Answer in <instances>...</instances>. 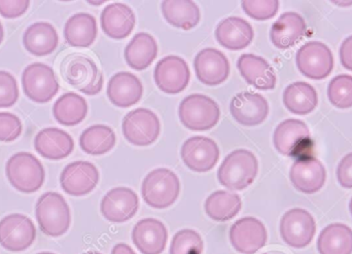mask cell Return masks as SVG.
<instances>
[{"label": "cell", "instance_id": "6da1fadb", "mask_svg": "<svg viewBox=\"0 0 352 254\" xmlns=\"http://www.w3.org/2000/svg\"><path fill=\"white\" fill-rule=\"evenodd\" d=\"M60 73L64 82L88 96H94L102 90V72L90 56L69 54L60 64Z\"/></svg>", "mask_w": 352, "mask_h": 254}, {"label": "cell", "instance_id": "7a4b0ae2", "mask_svg": "<svg viewBox=\"0 0 352 254\" xmlns=\"http://www.w3.org/2000/svg\"><path fill=\"white\" fill-rule=\"evenodd\" d=\"M258 172V162L250 150H237L226 157L217 172L219 183L231 191L250 187Z\"/></svg>", "mask_w": 352, "mask_h": 254}, {"label": "cell", "instance_id": "3957f363", "mask_svg": "<svg viewBox=\"0 0 352 254\" xmlns=\"http://www.w3.org/2000/svg\"><path fill=\"white\" fill-rule=\"evenodd\" d=\"M39 229L49 237H61L69 230L72 213L63 196L47 192L41 196L35 207Z\"/></svg>", "mask_w": 352, "mask_h": 254}, {"label": "cell", "instance_id": "277c9868", "mask_svg": "<svg viewBox=\"0 0 352 254\" xmlns=\"http://www.w3.org/2000/svg\"><path fill=\"white\" fill-rule=\"evenodd\" d=\"M6 173L10 185L21 193H35L45 183L43 164L30 152H21L10 157L6 163Z\"/></svg>", "mask_w": 352, "mask_h": 254}, {"label": "cell", "instance_id": "5b68a950", "mask_svg": "<svg viewBox=\"0 0 352 254\" xmlns=\"http://www.w3.org/2000/svg\"><path fill=\"white\" fill-rule=\"evenodd\" d=\"M179 192L180 183L177 175L166 168L152 171L142 183V195L144 202L156 209H165L173 205Z\"/></svg>", "mask_w": 352, "mask_h": 254}, {"label": "cell", "instance_id": "8992f818", "mask_svg": "<svg viewBox=\"0 0 352 254\" xmlns=\"http://www.w3.org/2000/svg\"><path fill=\"white\" fill-rule=\"evenodd\" d=\"M180 122L192 131H207L219 121L221 109L213 99L201 94L184 98L178 109Z\"/></svg>", "mask_w": 352, "mask_h": 254}, {"label": "cell", "instance_id": "52a82bcc", "mask_svg": "<svg viewBox=\"0 0 352 254\" xmlns=\"http://www.w3.org/2000/svg\"><path fill=\"white\" fill-rule=\"evenodd\" d=\"M24 94L35 103H47L57 95L60 86L55 72L43 63H32L22 74Z\"/></svg>", "mask_w": 352, "mask_h": 254}, {"label": "cell", "instance_id": "ba28073f", "mask_svg": "<svg viewBox=\"0 0 352 254\" xmlns=\"http://www.w3.org/2000/svg\"><path fill=\"white\" fill-rule=\"evenodd\" d=\"M123 134L128 142L138 146H148L156 142L161 133V123L150 109L130 111L123 119Z\"/></svg>", "mask_w": 352, "mask_h": 254}, {"label": "cell", "instance_id": "9c48e42d", "mask_svg": "<svg viewBox=\"0 0 352 254\" xmlns=\"http://www.w3.org/2000/svg\"><path fill=\"white\" fill-rule=\"evenodd\" d=\"M296 63L298 69L306 78L324 80L333 71L334 56L324 43L309 41L298 51Z\"/></svg>", "mask_w": 352, "mask_h": 254}, {"label": "cell", "instance_id": "30bf717a", "mask_svg": "<svg viewBox=\"0 0 352 254\" xmlns=\"http://www.w3.org/2000/svg\"><path fill=\"white\" fill-rule=\"evenodd\" d=\"M307 125L300 119H289L279 124L273 135V143L279 154L287 157H305L311 146Z\"/></svg>", "mask_w": 352, "mask_h": 254}, {"label": "cell", "instance_id": "8fae6325", "mask_svg": "<svg viewBox=\"0 0 352 254\" xmlns=\"http://www.w3.org/2000/svg\"><path fill=\"white\" fill-rule=\"evenodd\" d=\"M36 238V229L28 216L10 214L0 220V245L10 253L26 251Z\"/></svg>", "mask_w": 352, "mask_h": 254}, {"label": "cell", "instance_id": "7c38bea8", "mask_svg": "<svg viewBox=\"0 0 352 254\" xmlns=\"http://www.w3.org/2000/svg\"><path fill=\"white\" fill-rule=\"evenodd\" d=\"M316 232V220L307 210L294 208L285 212L281 218V238L294 249L308 246L314 240Z\"/></svg>", "mask_w": 352, "mask_h": 254}, {"label": "cell", "instance_id": "4fadbf2b", "mask_svg": "<svg viewBox=\"0 0 352 254\" xmlns=\"http://www.w3.org/2000/svg\"><path fill=\"white\" fill-rule=\"evenodd\" d=\"M99 183V171L86 161L70 163L62 171L60 183L68 195L82 197L94 191Z\"/></svg>", "mask_w": 352, "mask_h": 254}, {"label": "cell", "instance_id": "5bb4252c", "mask_svg": "<svg viewBox=\"0 0 352 254\" xmlns=\"http://www.w3.org/2000/svg\"><path fill=\"white\" fill-rule=\"evenodd\" d=\"M232 246L243 254H254L266 245L268 240L266 228L258 218H243L230 229Z\"/></svg>", "mask_w": 352, "mask_h": 254}, {"label": "cell", "instance_id": "9a60e30c", "mask_svg": "<svg viewBox=\"0 0 352 254\" xmlns=\"http://www.w3.org/2000/svg\"><path fill=\"white\" fill-rule=\"evenodd\" d=\"M182 159L186 166L195 172H207L217 165L219 150L214 140L204 136L188 138L182 144Z\"/></svg>", "mask_w": 352, "mask_h": 254}, {"label": "cell", "instance_id": "2e32d148", "mask_svg": "<svg viewBox=\"0 0 352 254\" xmlns=\"http://www.w3.org/2000/svg\"><path fill=\"white\" fill-rule=\"evenodd\" d=\"M155 82L162 92L175 95L182 92L190 82L188 63L178 56H167L155 68Z\"/></svg>", "mask_w": 352, "mask_h": 254}, {"label": "cell", "instance_id": "e0dca14e", "mask_svg": "<svg viewBox=\"0 0 352 254\" xmlns=\"http://www.w3.org/2000/svg\"><path fill=\"white\" fill-rule=\"evenodd\" d=\"M289 178L297 191L307 195L318 193L326 183L324 164L314 157H302L294 162Z\"/></svg>", "mask_w": 352, "mask_h": 254}, {"label": "cell", "instance_id": "ac0fdd59", "mask_svg": "<svg viewBox=\"0 0 352 254\" xmlns=\"http://www.w3.org/2000/svg\"><path fill=\"white\" fill-rule=\"evenodd\" d=\"M140 199L138 194L128 187L111 189L101 201L100 210L105 220L122 224L131 220L138 213Z\"/></svg>", "mask_w": 352, "mask_h": 254}, {"label": "cell", "instance_id": "d6986e66", "mask_svg": "<svg viewBox=\"0 0 352 254\" xmlns=\"http://www.w3.org/2000/svg\"><path fill=\"white\" fill-rule=\"evenodd\" d=\"M197 78L206 86L223 84L230 74L229 60L219 49L208 47L197 54L194 60Z\"/></svg>", "mask_w": 352, "mask_h": 254}, {"label": "cell", "instance_id": "ffe728a7", "mask_svg": "<svg viewBox=\"0 0 352 254\" xmlns=\"http://www.w3.org/2000/svg\"><path fill=\"white\" fill-rule=\"evenodd\" d=\"M230 111L234 119L242 126L254 127L262 124L268 117V101L256 93H239L232 99Z\"/></svg>", "mask_w": 352, "mask_h": 254}, {"label": "cell", "instance_id": "44dd1931", "mask_svg": "<svg viewBox=\"0 0 352 254\" xmlns=\"http://www.w3.org/2000/svg\"><path fill=\"white\" fill-rule=\"evenodd\" d=\"M132 240L142 254H161L166 249L168 232L160 220L144 218L134 227Z\"/></svg>", "mask_w": 352, "mask_h": 254}, {"label": "cell", "instance_id": "7402d4cb", "mask_svg": "<svg viewBox=\"0 0 352 254\" xmlns=\"http://www.w3.org/2000/svg\"><path fill=\"white\" fill-rule=\"evenodd\" d=\"M237 68L248 84L258 90H273L276 86V74L272 66L260 56L244 54L240 56Z\"/></svg>", "mask_w": 352, "mask_h": 254}, {"label": "cell", "instance_id": "603a6c76", "mask_svg": "<svg viewBox=\"0 0 352 254\" xmlns=\"http://www.w3.org/2000/svg\"><path fill=\"white\" fill-rule=\"evenodd\" d=\"M107 92L113 105L128 108L140 102L144 94V86L133 73L119 72L109 80Z\"/></svg>", "mask_w": 352, "mask_h": 254}, {"label": "cell", "instance_id": "cb8c5ba5", "mask_svg": "<svg viewBox=\"0 0 352 254\" xmlns=\"http://www.w3.org/2000/svg\"><path fill=\"white\" fill-rule=\"evenodd\" d=\"M34 148L43 158L58 161L72 154L74 142L67 132L58 128H45L35 136Z\"/></svg>", "mask_w": 352, "mask_h": 254}, {"label": "cell", "instance_id": "d4e9b609", "mask_svg": "<svg viewBox=\"0 0 352 254\" xmlns=\"http://www.w3.org/2000/svg\"><path fill=\"white\" fill-rule=\"evenodd\" d=\"M254 32L252 25L239 16H230L217 25L215 37L221 47L240 51L252 43Z\"/></svg>", "mask_w": 352, "mask_h": 254}, {"label": "cell", "instance_id": "484cf974", "mask_svg": "<svg viewBox=\"0 0 352 254\" xmlns=\"http://www.w3.org/2000/svg\"><path fill=\"white\" fill-rule=\"evenodd\" d=\"M135 24V14L127 4H109L101 14L103 32L113 39H124L129 36Z\"/></svg>", "mask_w": 352, "mask_h": 254}, {"label": "cell", "instance_id": "4316f807", "mask_svg": "<svg viewBox=\"0 0 352 254\" xmlns=\"http://www.w3.org/2000/svg\"><path fill=\"white\" fill-rule=\"evenodd\" d=\"M306 29L307 27L303 16L297 12H285L272 25L271 41L278 49H289L303 38Z\"/></svg>", "mask_w": 352, "mask_h": 254}, {"label": "cell", "instance_id": "83f0119b", "mask_svg": "<svg viewBox=\"0 0 352 254\" xmlns=\"http://www.w3.org/2000/svg\"><path fill=\"white\" fill-rule=\"evenodd\" d=\"M59 43L57 30L47 22H37L30 25L23 35V45L27 51L43 57L55 51Z\"/></svg>", "mask_w": 352, "mask_h": 254}, {"label": "cell", "instance_id": "f1b7e54d", "mask_svg": "<svg viewBox=\"0 0 352 254\" xmlns=\"http://www.w3.org/2000/svg\"><path fill=\"white\" fill-rule=\"evenodd\" d=\"M96 19L87 12H78L68 19L64 27V38L72 47H88L97 37Z\"/></svg>", "mask_w": 352, "mask_h": 254}, {"label": "cell", "instance_id": "f546056e", "mask_svg": "<svg viewBox=\"0 0 352 254\" xmlns=\"http://www.w3.org/2000/svg\"><path fill=\"white\" fill-rule=\"evenodd\" d=\"M158 55L156 39L146 32H140L131 39L125 49V60L135 70L146 69Z\"/></svg>", "mask_w": 352, "mask_h": 254}, {"label": "cell", "instance_id": "4dcf8cb0", "mask_svg": "<svg viewBox=\"0 0 352 254\" xmlns=\"http://www.w3.org/2000/svg\"><path fill=\"white\" fill-rule=\"evenodd\" d=\"M53 115L60 125L72 127L86 119L88 115V103L80 95L66 93L54 104Z\"/></svg>", "mask_w": 352, "mask_h": 254}, {"label": "cell", "instance_id": "1f68e13d", "mask_svg": "<svg viewBox=\"0 0 352 254\" xmlns=\"http://www.w3.org/2000/svg\"><path fill=\"white\" fill-rule=\"evenodd\" d=\"M165 20L182 30H190L200 22L198 5L190 0H168L161 4Z\"/></svg>", "mask_w": 352, "mask_h": 254}, {"label": "cell", "instance_id": "d6a6232c", "mask_svg": "<svg viewBox=\"0 0 352 254\" xmlns=\"http://www.w3.org/2000/svg\"><path fill=\"white\" fill-rule=\"evenodd\" d=\"M318 103V93L308 82H293L283 92V104L295 115H305L312 113Z\"/></svg>", "mask_w": 352, "mask_h": 254}, {"label": "cell", "instance_id": "836d02e7", "mask_svg": "<svg viewBox=\"0 0 352 254\" xmlns=\"http://www.w3.org/2000/svg\"><path fill=\"white\" fill-rule=\"evenodd\" d=\"M320 254H352V230L346 224H332L324 229L318 239Z\"/></svg>", "mask_w": 352, "mask_h": 254}, {"label": "cell", "instance_id": "e575fe53", "mask_svg": "<svg viewBox=\"0 0 352 254\" xmlns=\"http://www.w3.org/2000/svg\"><path fill=\"white\" fill-rule=\"evenodd\" d=\"M204 208L211 220L219 222H228L235 218L241 210V198L231 192H214L207 198Z\"/></svg>", "mask_w": 352, "mask_h": 254}, {"label": "cell", "instance_id": "d590c367", "mask_svg": "<svg viewBox=\"0 0 352 254\" xmlns=\"http://www.w3.org/2000/svg\"><path fill=\"white\" fill-rule=\"evenodd\" d=\"M117 137L109 126L94 125L82 132L80 137V146L86 154L101 156L113 150Z\"/></svg>", "mask_w": 352, "mask_h": 254}, {"label": "cell", "instance_id": "8d00e7d4", "mask_svg": "<svg viewBox=\"0 0 352 254\" xmlns=\"http://www.w3.org/2000/svg\"><path fill=\"white\" fill-rule=\"evenodd\" d=\"M330 102L337 108L349 109L352 107V76L340 74L331 80L328 88Z\"/></svg>", "mask_w": 352, "mask_h": 254}, {"label": "cell", "instance_id": "74e56055", "mask_svg": "<svg viewBox=\"0 0 352 254\" xmlns=\"http://www.w3.org/2000/svg\"><path fill=\"white\" fill-rule=\"evenodd\" d=\"M203 240L196 231L182 230L176 233L170 245V254H202Z\"/></svg>", "mask_w": 352, "mask_h": 254}, {"label": "cell", "instance_id": "f35d334b", "mask_svg": "<svg viewBox=\"0 0 352 254\" xmlns=\"http://www.w3.org/2000/svg\"><path fill=\"white\" fill-rule=\"evenodd\" d=\"M242 8L245 14L254 20L266 21L275 16L279 10V1L269 0V1H252L244 0L241 2Z\"/></svg>", "mask_w": 352, "mask_h": 254}, {"label": "cell", "instance_id": "ab89813d", "mask_svg": "<svg viewBox=\"0 0 352 254\" xmlns=\"http://www.w3.org/2000/svg\"><path fill=\"white\" fill-rule=\"evenodd\" d=\"M19 99V86L12 73L0 70V108L14 106Z\"/></svg>", "mask_w": 352, "mask_h": 254}, {"label": "cell", "instance_id": "60d3db41", "mask_svg": "<svg viewBox=\"0 0 352 254\" xmlns=\"http://www.w3.org/2000/svg\"><path fill=\"white\" fill-rule=\"evenodd\" d=\"M22 122L14 113H0V141L12 142L22 134Z\"/></svg>", "mask_w": 352, "mask_h": 254}, {"label": "cell", "instance_id": "b9f144b4", "mask_svg": "<svg viewBox=\"0 0 352 254\" xmlns=\"http://www.w3.org/2000/svg\"><path fill=\"white\" fill-rule=\"evenodd\" d=\"M30 6L28 0L2 1L0 0V14L6 19H16L23 16Z\"/></svg>", "mask_w": 352, "mask_h": 254}, {"label": "cell", "instance_id": "7bdbcfd3", "mask_svg": "<svg viewBox=\"0 0 352 254\" xmlns=\"http://www.w3.org/2000/svg\"><path fill=\"white\" fill-rule=\"evenodd\" d=\"M337 179L341 187L352 189V152L345 156L337 167Z\"/></svg>", "mask_w": 352, "mask_h": 254}, {"label": "cell", "instance_id": "ee69618b", "mask_svg": "<svg viewBox=\"0 0 352 254\" xmlns=\"http://www.w3.org/2000/svg\"><path fill=\"white\" fill-rule=\"evenodd\" d=\"M339 56L342 65L349 71H352V35L343 41Z\"/></svg>", "mask_w": 352, "mask_h": 254}, {"label": "cell", "instance_id": "f6af8a7d", "mask_svg": "<svg viewBox=\"0 0 352 254\" xmlns=\"http://www.w3.org/2000/svg\"><path fill=\"white\" fill-rule=\"evenodd\" d=\"M111 254H136L135 251L125 243H119L113 247Z\"/></svg>", "mask_w": 352, "mask_h": 254}, {"label": "cell", "instance_id": "bcb514c9", "mask_svg": "<svg viewBox=\"0 0 352 254\" xmlns=\"http://www.w3.org/2000/svg\"><path fill=\"white\" fill-rule=\"evenodd\" d=\"M3 36H4L3 27H2L1 22H0V45H1L2 41H3Z\"/></svg>", "mask_w": 352, "mask_h": 254}, {"label": "cell", "instance_id": "7dc6e473", "mask_svg": "<svg viewBox=\"0 0 352 254\" xmlns=\"http://www.w3.org/2000/svg\"><path fill=\"white\" fill-rule=\"evenodd\" d=\"M349 210H351V216H352V198H351V203H349Z\"/></svg>", "mask_w": 352, "mask_h": 254}, {"label": "cell", "instance_id": "c3c4849f", "mask_svg": "<svg viewBox=\"0 0 352 254\" xmlns=\"http://www.w3.org/2000/svg\"><path fill=\"white\" fill-rule=\"evenodd\" d=\"M85 254H101V253H96V251H90V253H87Z\"/></svg>", "mask_w": 352, "mask_h": 254}, {"label": "cell", "instance_id": "681fc988", "mask_svg": "<svg viewBox=\"0 0 352 254\" xmlns=\"http://www.w3.org/2000/svg\"><path fill=\"white\" fill-rule=\"evenodd\" d=\"M37 254H55V253H37Z\"/></svg>", "mask_w": 352, "mask_h": 254}]
</instances>
